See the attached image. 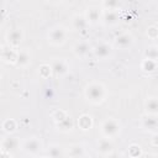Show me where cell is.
<instances>
[{"label":"cell","mask_w":158,"mask_h":158,"mask_svg":"<svg viewBox=\"0 0 158 158\" xmlns=\"http://www.w3.org/2000/svg\"><path fill=\"white\" fill-rule=\"evenodd\" d=\"M84 94H85V98L90 102H93V104H100L106 98V89H105V86L101 83L93 81V83H89L85 86Z\"/></svg>","instance_id":"obj_1"},{"label":"cell","mask_w":158,"mask_h":158,"mask_svg":"<svg viewBox=\"0 0 158 158\" xmlns=\"http://www.w3.org/2000/svg\"><path fill=\"white\" fill-rule=\"evenodd\" d=\"M47 38H48V42L54 46L63 44L67 40V30L63 26H54L48 31Z\"/></svg>","instance_id":"obj_2"},{"label":"cell","mask_w":158,"mask_h":158,"mask_svg":"<svg viewBox=\"0 0 158 158\" xmlns=\"http://www.w3.org/2000/svg\"><path fill=\"white\" fill-rule=\"evenodd\" d=\"M121 126L115 118H107L102 122L101 125V133L104 135L105 138H112L120 133Z\"/></svg>","instance_id":"obj_3"},{"label":"cell","mask_w":158,"mask_h":158,"mask_svg":"<svg viewBox=\"0 0 158 158\" xmlns=\"http://www.w3.org/2000/svg\"><path fill=\"white\" fill-rule=\"evenodd\" d=\"M23 38V31L21 28H12L6 33V41L11 46H19Z\"/></svg>","instance_id":"obj_4"},{"label":"cell","mask_w":158,"mask_h":158,"mask_svg":"<svg viewBox=\"0 0 158 158\" xmlns=\"http://www.w3.org/2000/svg\"><path fill=\"white\" fill-rule=\"evenodd\" d=\"M23 149L30 154H37L42 151V142L38 138H30L23 143Z\"/></svg>","instance_id":"obj_5"},{"label":"cell","mask_w":158,"mask_h":158,"mask_svg":"<svg viewBox=\"0 0 158 158\" xmlns=\"http://www.w3.org/2000/svg\"><path fill=\"white\" fill-rule=\"evenodd\" d=\"M96 151L104 156H109L110 153L114 152V143L109 139V138H101L98 141V146H96Z\"/></svg>","instance_id":"obj_6"},{"label":"cell","mask_w":158,"mask_h":158,"mask_svg":"<svg viewBox=\"0 0 158 158\" xmlns=\"http://www.w3.org/2000/svg\"><path fill=\"white\" fill-rule=\"evenodd\" d=\"M132 43H133V37L130 33H121L115 38V46L121 49L128 48Z\"/></svg>","instance_id":"obj_7"},{"label":"cell","mask_w":158,"mask_h":158,"mask_svg":"<svg viewBox=\"0 0 158 158\" xmlns=\"http://www.w3.org/2000/svg\"><path fill=\"white\" fill-rule=\"evenodd\" d=\"M94 53H95V56H96L98 58H100V59H106L107 57L111 56V53H112V47H111L110 44H107V43H100V44H98V46L95 47Z\"/></svg>","instance_id":"obj_8"},{"label":"cell","mask_w":158,"mask_h":158,"mask_svg":"<svg viewBox=\"0 0 158 158\" xmlns=\"http://www.w3.org/2000/svg\"><path fill=\"white\" fill-rule=\"evenodd\" d=\"M1 148L5 152H14L19 148V139L17 137H6L1 142Z\"/></svg>","instance_id":"obj_9"},{"label":"cell","mask_w":158,"mask_h":158,"mask_svg":"<svg viewBox=\"0 0 158 158\" xmlns=\"http://www.w3.org/2000/svg\"><path fill=\"white\" fill-rule=\"evenodd\" d=\"M84 16H85L88 23L89 22L90 23H95V22H98L100 20V16H101L100 15V9L98 6H90V7H88V10H86Z\"/></svg>","instance_id":"obj_10"},{"label":"cell","mask_w":158,"mask_h":158,"mask_svg":"<svg viewBox=\"0 0 158 158\" xmlns=\"http://www.w3.org/2000/svg\"><path fill=\"white\" fill-rule=\"evenodd\" d=\"M51 69H52V72H54L56 74L62 75V74H65V73H67L68 65H67V63H65L62 58H59V59H54V60H53V63H52V65H51Z\"/></svg>","instance_id":"obj_11"},{"label":"cell","mask_w":158,"mask_h":158,"mask_svg":"<svg viewBox=\"0 0 158 158\" xmlns=\"http://www.w3.org/2000/svg\"><path fill=\"white\" fill-rule=\"evenodd\" d=\"M102 22L105 25H115L118 22L117 10H106L102 15Z\"/></svg>","instance_id":"obj_12"},{"label":"cell","mask_w":158,"mask_h":158,"mask_svg":"<svg viewBox=\"0 0 158 158\" xmlns=\"http://www.w3.org/2000/svg\"><path fill=\"white\" fill-rule=\"evenodd\" d=\"M144 107H146V112L148 115L156 116L157 115V111H158V101H157V98L156 96L147 98L146 104H144Z\"/></svg>","instance_id":"obj_13"},{"label":"cell","mask_w":158,"mask_h":158,"mask_svg":"<svg viewBox=\"0 0 158 158\" xmlns=\"http://www.w3.org/2000/svg\"><path fill=\"white\" fill-rule=\"evenodd\" d=\"M72 26L77 31H83L88 26V21H86V19H85L84 15H75V16H73Z\"/></svg>","instance_id":"obj_14"},{"label":"cell","mask_w":158,"mask_h":158,"mask_svg":"<svg viewBox=\"0 0 158 158\" xmlns=\"http://www.w3.org/2000/svg\"><path fill=\"white\" fill-rule=\"evenodd\" d=\"M89 49H90L89 44L86 42H83V41L78 42V43H75L73 46V52H74V54L77 57H85L89 53Z\"/></svg>","instance_id":"obj_15"},{"label":"cell","mask_w":158,"mask_h":158,"mask_svg":"<svg viewBox=\"0 0 158 158\" xmlns=\"http://www.w3.org/2000/svg\"><path fill=\"white\" fill-rule=\"evenodd\" d=\"M31 63V56L27 51H20L17 52V57H16V64L21 65V67H26Z\"/></svg>","instance_id":"obj_16"},{"label":"cell","mask_w":158,"mask_h":158,"mask_svg":"<svg viewBox=\"0 0 158 158\" xmlns=\"http://www.w3.org/2000/svg\"><path fill=\"white\" fill-rule=\"evenodd\" d=\"M142 126L146 130L156 131V128H157V118H156V116L148 115V116L142 117Z\"/></svg>","instance_id":"obj_17"},{"label":"cell","mask_w":158,"mask_h":158,"mask_svg":"<svg viewBox=\"0 0 158 158\" xmlns=\"http://www.w3.org/2000/svg\"><path fill=\"white\" fill-rule=\"evenodd\" d=\"M85 154V148L81 144H73L68 148V156L70 158H79Z\"/></svg>","instance_id":"obj_18"},{"label":"cell","mask_w":158,"mask_h":158,"mask_svg":"<svg viewBox=\"0 0 158 158\" xmlns=\"http://www.w3.org/2000/svg\"><path fill=\"white\" fill-rule=\"evenodd\" d=\"M78 123H79V127L85 131V130H89V128L93 126V118H91V116H89V115H81V116L79 117Z\"/></svg>","instance_id":"obj_19"},{"label":"cell","mask_w":158,"mask_h":158,"mask_svg":"<svg viewBox=\"0 0 158 158\" xmlns=\"http://www.w3.org/2000/svg\"><path fill=\"white\" fill-rule=\"evenodd\" d=\"M157 68V62L156 60H151V59H144L142 62V69L147 73H153Z\"/></svg>","instance_id":"obj_20"},{"label":"cell","mask_w":158,"mask_h":158,"mask_svg":"<svg viewBox=\"0 0 158 158\" xmlns=\"http://www.w3.org/2000/svg\"><path fill=\"white\" fill-rule=\"evenodd\" d=\"M142 154V151H141V147L137 146V144H132L128 148V156L130 158H139Z\"/></svg>","instance_id":"obj_21"},{"label":"cell","mask_w":158,"mask_h":158,"mask_svg":"<svg viewBox=\"0 0 158 158\" xmlns=\"http://www.w3.org/2000/svg\"><path fill=\"white\" fill-rule=\"evenodd\" d=\"M157 57H158L157 47L152 46V47L147 48V51H146V59H151V60H156L157 62Z\"/></svg>","instance_id":"obj_22"},{"label":"cell","mask_w":158,"mask_h":158,"mask_svg":"<svg viewBox=\"0 0 158 158\" xmlns=\"http://www.w3.org/2000/svg\"><path fill=\"white\" fill-rule=\"evenodd\" d=\"M2 128H4L6 132H12V131H15V128H16V122H15V120L9 118V120L4 121Z\"/></svg>","instance_id":"obj_23"},{"label":"cell","mask_w":158,"mask_h":158,"mask_svg":"<svg viewBox=\"0 0 158 158\" xmlns=\"http://www.w3.org/2000/svg\"><path fill=\"white\" fill-rule=\"evenodd\" d=\"M49 158H62V152L58 146H51L48 149Z\"/></svg>","instance_id":"obj_24"},{"label":"cell","mask_w":158,"mask_h":158,"mask_svg":"<svg viewBox=\"0 0 158 158\" xmlns=\"http://www.w3.org/2000/svg\"><path fill=\"white\" fill-rule=\"evenodd\" d=\"M120 6V2L117 1H104L102 2V7L105 10H117V7Z\"/></svg>","instance_id":"obj_25"},{"label":"cell","mask_w":158,"mask_h":158,"mask_svg":"<svg viewBox=\"0 0 158 158\" xmlns=\"http://www.w3.org/2000/svg\"><path fill=\"white\" fill-rule=\"evenodd\" d=\"M147 33H148V36H149L151 38H153V40L157 38V27H156V26H151V27L148 28V32H147Z\"/></svg>","instance_id":"obj_26"},{"label":"cell","mask_w":158,"mask_h":158,"mask_svg":"<svg viewBox=\"0 0 158 158\" xmlns=\"http://www.w3.org/2000/svg\"><path fill=\"white\" fill-rule=\"evenodd\" d=\"M107 158H127V157H125V156H122V154H120V153H110L109 156H107Z\"/></svg>","instance_id":"obj_27"},{"label":"cell","mask_w":158,"mask_h":158,"mask_svg":"<svg viewBox=\"0 0 158 158\" xmlns=\"http://www.w3.org/2000/svg\"><path fill=\"white\" fill-rule=\"evenodd\" d=\"M4 21H5V15H4L2 11H0V25H2Z\"/></svg>","instance_id":"obj_28"},{"label":"cell","mask_w":158,"mask_h":158,"mask_svg":"<svg viewBox=\"0 0 158 158\" xmlns=\"http://www.w3.org/2000/svg\"><path fill=\"white\" fill-rule=\"evenodd\" d=\"M0 158H9V154H6V153H0Z\"/></svg>","instance_id":"obj_29"},{"label":"cell","mask_w":158,"mask_h":158,"mask_svg":"<svg viewBox=\"0 0 158 158\" xmlns=\"http://www.w3.org/2000/svg\"><path fill=\"white\" fill-rule=\"evenodd\" d=\"M143 158H156V156H153V154H147V156H144Z\"/></svg>","instance_id":"obj_30"},{"label":"cell","mask_w":158,"mask_h":158,"mask_svg":"<svg viewBox=\"0 0 158 158\" xmlns=\"http://www.w3.org/2000/svg\"><path fill=\"white\" fill-rule=\"evenodd\" d=\"M2 49H4V47H2V46H0V58H1V53H2Z\"/></svg>","instance_id":"obj_31"},{"label":"cell","mask_w":158,"mask_h":158,"mask_svg":"<svg viewBox=\"0 0 158 158\" xmlns=\"http://www.w3.org/2000/svg\"><path fill=\"white\" fill-rule=\"evenodd\" d=\"M79 158H90V157H88L86 154H84V156H81V157H79Z\"/></svg>","instance_id":"obj_32"},{"label":"cell","mask_w":158,"mask_h":158,"mask_svg":"<svg viewBox=\"0 0 158 158\" xmlns=\"http://www.w3.org/2000/svg\"><path fill=\"white\" fill-rule=\"evenodd\" d=\"M43 158H47V157H43Z\"/></svg>","instance_id":"obj_33"}]
</instances>
